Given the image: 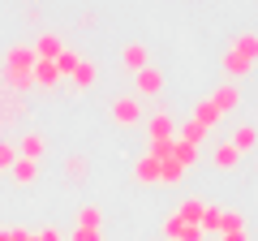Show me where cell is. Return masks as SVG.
Listing matches in <instances>:
<instances>
[{
    "label": "cell",
    "instance_id": "cell-20",
    "mask_svg": "<svg viewBox=\"0 0 258 241\" xmlns=\"http://www.w3.org/2000/svg\"><path fill=\"white\" fill-rule=\"evenodd\" d=\"M78 228H103V207L99 203H82L78 207Z\"/></svg>",
    "mask_w": 258,
    "mask_h": 241
},
{
    "label": "cell",
    "instance_id": "cell-18",
    "mask_svg": "<svg viewBox=\"0 0 258 241\" xmlns=\"http://www.w3.org/2000/svg\"><path fill=\"white\" fill-rule=\"evenodd\" d=\"M211 164L220 168V172H232V168H241V155L228 147V142H215V151H211Z\"/></svg>",
    "mask_w": 258,
    "mask_h": 241
},
{
    "label": "cell",
    "instance_id": "cell-2",
    "mask_svg": "<svg viewBox=\"0 0 258 241\" xmlns=\"http://www.w3.org/2000/svg\"><path fill=\"white\" fill-rule=\"evenodd\" d=\"M142 125H147V142H172V138H176L172 108H164V103H155V112H151Z\"/></svg>",
    "mask_w": 258,
    "mask_h": 241
},
{
    "label": "cell",
    "instance_id": "cell-19",
    "mask_svg": "<svg viewBox=\"0 0 258 241\" xmlns=\"http://www.w3.org/2000/svg\"><path fill=\"white\" fill-rule=\"evenodd\" d=\"M95 82H99V65H95L91 56H86L82 65H78V74H74V86H78V91H91Z\"/></svg>",
    "mask_w": 258,
    "mask_h": 241
},
{
    "label": "cell",
    "instance_id": "cell-27",
    "mask_svg": "<svg viewBox=\"0 0 258 241\" xmlns=\"http://www.w3.org/2000/svg\"><path fill=\"white\" fill-rule=\"evenodd\" d=\"M172 159L185 168V172H189V168L198 164V147H189V142H172Z\"/></svg>",
    "mask_w": 258,
    "mask_h": 241
},
{
    "label": "cell",
    "instance_id": "cell-10",
    "mask_svg": "<svg viewBox=\"0 0 258 241\" xmlns=\"http://www.w3.org/2000/svg\"><path fill=\"white\" fill-rule=\"evenodd\" d=\"M0 86L9 95H26L35 86V69H0Z\"/></svg>",
    "mask_w": 258,
    "mask_h": 241
},
{
    "label": "cell",
    "instance_id": "cell-17",
    "mask_svg": "<svg viewBox=\"0 0 258 241\" xmlns=\"http://www.w3.org/2000/svg\"><path fill=\"white\" fill-rule=\"evenodd\" d=\"M134 181H138V186H159V159L142 155L138 164H134Z\"/></svg>",
    "mask_w": 258,
    "mask_h": 241
},
{
    "label": "cell",
    "instance_id": "cell-7",
    "mask_svg": "<svg viewBox=\"0 0 258 241\" xmlns=\"http://www.w3.org/2000/svg\"><path fill=\"white\" fill-rule=\"evenodd\" d=\"M224 142H228L237 155H249V151L258 147V125H254V120H241V125H237V130H232Z\"/></svg>",
    "mask_w": 258,
    "mask_h": 241
},
{
    "label": "cell",
    "instance_id": "cell-26",
    "mask_svg": "<svg viewBox=\"0 0 258 241\" xmlns=\"http://www.w3.org/2000/svg\"><path fill=\"white\" fill-rule=\"evenodd\" d=\"M181 181H185V168L176 159H164L159 164V186H181Z\"/></svg>",
    "mask_w": 258,
    "mask_h": 241
},
{
    "label": "cell",
    "instance_id": "cell-15",
    "mask_svg": "<svg viewBox=\"0 0 258 241\" xmlns=\"http://www.w3.org/2000/svg\"><path fill=\"white\" fill-rule=\"evenodd\" d=\"M9 181H13V186H22V190L35 186V181H39V164H35V159H22V155H18V164L9 168Z\"/></svg>",
    "mask_w": 258,
    "mask_h": 241
},
{
    "label": "cell",
    "instance_id": "cell-25",
    "mask_svg": "<svg viewBox=\"0 0 258 241\" xmlns=\"http://www.w3.org/2000/svg\"><path fill=\"white\" fill-rule=\"evenodd\" d=\"M203 138H207L203 125H194V120H181V125H176V142H189V147H198Z\"/></svg>",
    "mask_w": 258,
    "mask_h": 241
},
{
    "label": "cell",
    "instance_id": "cell-6",
    "mask_svg": "<svg viewBox=\"0 0 258 241\" xmlns=\"http://www.w3.org/2000/svg\"><path fill=\"white\" fill-rule=\"evenodd\" d=\"M159 232H164L168 241H203V237H207L203 224H185V220H176V215H164Z\"/></svg>",
    "mask_w": 258,
    "mask_h": 241
},
{
    "label": "cell",
    "instance_id": "cell-9",
    "mask_svg": "<svg viewBox=\"0 0 258 241\" xmlns=\"http://www.w3.org/2000/svg\"><path fill=\"white\" fill-rule=\"evenodd\" d=\"M18 155H22V159H35V164H39V159L47 155V138H43L39 130H26V134H18Z\"/></svg>",
    "mask_w": 258,
    "mask_h": 241
},
{
    "label": "cell",
    "instance_id": "cell-13",
    "mask_svg": "<svg viewBox=\"0 0 258 241\" xmlns=\"http://www.w3.org/2000/svg\"><path fill=\"white\" fill-rule=\"evenodd\" d=\"M172 215H176V220H185V224H203V215H207V198H198V194L181 198Z\"/></svg>",
    "mask_w": 258,
    "mask_h": 241
},
{
    "label": "cell",
    "instance_id": "cell-29",
    "mask_svg": "<svg viewBox=\"0 0 258 241\" xmlns=\"http://www.w3.org/2000/svg\"><path fill=\"white\" fill-rule=\"evenodd\" d=\"M69 241H103V228H74Z\"/></svg>",
    "mask_w": 258,
    "mask_h": 241
},
{
    "label": "cell",
    "instance_id": "cell-4",
    "mask_svg": "<svg viewBox=\"0 0 258 241\" xmlns=\"http://www.w3.org/2000/svg\"><path fill=\"white\" fill-rule=\"evenodd\" d=\"M134 95H138V99H159V95H164V69L159 65L138 69V74H134Z\"/></svg>",
    "mask_w": 258,
    "mask_h": 241
},
{
    "label": "cell",
    "instance_id": "cell-32",
    "mask_svg": "<svg viewBox=\"0 0 258 241\" xmlns=\"http://www.w3.org/2000/svg\"><path fill=\"white\" fill-rule=\"evenodd\" d=\"M82 168H86V159H82V155H69V159H64V172H69V176H78Z\"/></svg>",
    "mask_w": 258,
    "mask_h": 241
},
{
    "label": "cell",
    "instance_id": "cell-28",
    "mask_svg": "<svg viewBox=\"0 0 258 241\" xmlns=\"http://www.w3.org/2000/svg\"><path fill=\"white\" fill-rule=\"evenodd\" d=\"M13 164H18V142L0 134V172H9Z\"/></svg>",
    "mask_w": 258,
    "mask_h": 241
},
{
    "label": "cell",
    "instance_id": "cell-30",
    "mask_svg": "<svg viewBox=\"0 0 258 241\" xmlns=\"http://www.w3.org/2000/svg\"><path fill=\"white\" fill-rule=\"evenodd\" d=\"M35 241H64V232L56 228V224H47V228H39V232H35Z\"/></svg>",
    "mask_w": 258,
    "mask_h": 241
},
{
    "label": "cell",
    "instance_id": "cell-11",
    "mask_svg": "<svg viewBox=\"0 0 258 241\" xmlns=\"http://www.w3.org/2000/svg\"><path fill=\"white\" fill-rule=\"evenodd\" d=\"M30 47H35V56H39V61H56V56L64 52V39L56 35V30H39Z\"/></svg>",
    "mask_w": 258,
    "mask_h": 241
},
{
    "label": "cell",
    "instance_id": "cell-5",
    "mask_svg": "<svg viewBox=\"0 0 258 241\" xmlns=\"http://www.w3.org/2000/svg\"><path fill=\"white\" fill-rule=\"evenodd\" d=\"M207 99H211V108L220 112V120H224V116H232V112L241 108V86H237V82H220Z\"/></svg>",
    "mask_w": 258,
    "mask_h": 241
},
{
    "label": "cell",
    "instance_id": "cell-22",
    "mask_svg": "<svg viewBox=\"0 0 258 241\" xmlns=\"http://www.w3.org/2000/svg\"><path fill=\"white\" fill-rule=\"evenodd\" d=\"M82 61H86V56L78 52V47H64V52L56 56V69H60L64 78H74V74H78V65H82Z\"/></svg>",
    "mask_w": 258,
    "mask_h": 241
},
{
    "label": "cell",
    "instance_id": "cell-21",
    "mask_svg": "<svg viewBox=\"0 0 258 241\" xmlns=\"http://www.w3.org/2000/svg\"><path fill=\"white\" fill-rule=\"evenodd\" d=\"M60 69H56V61H35V86H56L60 82Z\"/></svg>",
    "mask_w": 258,
    "mask_h": 241
},
{
    "label": "cell",
    "instance_id": "cell-3",
    "mask_svg": "<svg viewBox=\"0 0 258 241\" xmlns=\"http://www.w3.org/2000/svg\"><path fill=\"white\" fill-rule=\"evenodd\" d=\"M108 108H112V120H116V125H142V120H147V108H142L138 95H116Z\"/></svg>",
    "mask_w": 258,
    "mask_h": 241
},
{
    "label": "cell",
    "instance_id": "cell-1",
    "mask_svg": "<svg viewBox=\"0 0 258 241\" xmlns=\"http://www.w3.org/2000/svg\"><path fill=\"white\" fill-rule=\"evenodd\" d=\"M254 65H258V30H241V35L224 47L220 74H224V82H241V78H249Z\"/></svg>",
    "mask_w": 258,
    "mask_h": 241
},
{
    "label": "cell",
    "instance_id": "cell-33",
    "mask_svg": "<svg viewBox=\"0 0 258 241\" xmlns=\"http://www.w3.org/2000/svg\"><path fill=\"white\" fill-rule=\"evenodd\" d=\"M220 241H249V232H224Z\"/></svg>",
    "mask_w": 258,
    "mask_h": 241
},
{
    "label": "cell",
    "instance_id": "cell-14",
    "mask_svg": "<svg viewBox=\"0 0 258 241\" xmlns=\"http://www.w3.org/2000/svg\"><path fill=\"white\" fill-rule=\"evenodd\" d=\"M120 65H125L129 74L147 69V65H151V52H147V43H125V47H120Z\"/></svg>",
    "mask_w": 258,
    "mask_h": 241
},
{
    "label": "cell",
    "instance_id": "cell-16",
    "mask_svg": "<svg viewBox=\"0 0 258 241\" xmlns=\"http://www.w3.org/2000/svg\"><path fill=\"white\" fill-rule=\"evenodd\" d=\"M189 120H194V125H203V130L211 134L215 125H220V112L211 108V99H198V103H194V108H189Z\"/></svg>",
    "mask_w": 258,
    "mask_h": 241
},
{
    "label": "cell",
    "instance_id": "cell-24",
    "mask_svg": "<svg viewBox=\"0 0 258 241\" xmlns=\"http://www.w3.org/2000/svg\"><path fill=\"white\" fill-rule=\"evenodd\" d=\"M220 228H224V207H220V203H207V215H203V232H207V237H211V232L220 237Z\"/></svg>",
    "mask_w": 258,
    "mask_h": 241
},
{
    "label": "cell",
    "instance_id": "cell-31",
    "mask_svg": "<svg viewBox=\"0 0 258 241\" xmlns=\"http://www.w3.org/2000/svg\"><path fill=\"white\" fill-rule=\"evenodd\" d=\"M0 241H30V228H0Z\"/></svg>",
    "mask_w": 258,
    "mask_h": 241
},
{
    "label": "cell",
    "instance_id": "cell-8",
    "mask_svg": "<svg viewBox=\"0 0 258 241\" xmlns=\"http://www.w3.org/2000/svg\"><path fill=\"white\" fill-rule=\"evenodd\" d=\"M26 112H30V108H26V99H22V95H9V91H5V95H0V130L18 125Z\"/></svg>",
    "mask_w": 258,
    "mask_h": 241
},
{
    "label": "cell",
    "instance_id": "cell-23",
    "mask_svg": "<svg viewBox=\"0 0 258 241\" xmlns=\"http://www.w3.org/2000/svg\"><path fill=\"white\" fill-rule=\"evenodd\" d=\"M224 232H249L245 211H237V207H224V228H220V237H224Z\"/></svg>",
    "mask_w": 258,
    "mask_h": 241
},
{
    "label": "cell",
    "instance_id": "cell-12",
    "mask_svg": "<svg viewBox=\"0 0 258 241\" xmlns=\"http://www.w3.org/2000/svg\"><path fill=\"white\" fill-rule=\"evenodd\" d=\"M35 47L30 43H9L5 47V69H35Z\"/></svg>",
    "mask_w": 258,
    "mask_h": 241
}]
</instances>
